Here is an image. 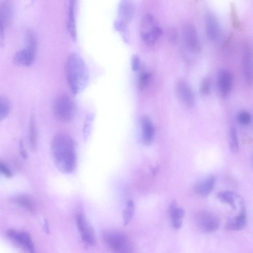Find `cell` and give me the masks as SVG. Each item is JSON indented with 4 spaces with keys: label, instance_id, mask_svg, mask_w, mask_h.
I'll return each mask as SVG.
<instances>
[{
    "label": "cell",
    "instance_id": "6da1fadb",
    "mask_svg": "<svg viewBox=\"0 0 253 253\" xmlns=\"http://www.w3.org/2000/svg\"><path fill=\"white\" fill-rule=\"evenodd\" d=\"M51 153L54 164L61 172L69 173L74 170L76 165L75 145L70 136L64 133L55 136Z\"/></svg>",
    "mask_w": 253,
    "mask_h": 253
},
{
    "label": "cell",
    "instance_id": "7a4b0ae2",
    "mask_svg": "<svg viewBox=\"0 0 253 253\" xmlns=\"http://www.w3.org/2000/svg\"><path fill=\"white\" fill-rule=\"evenodd\" d=\"M65 74L71 91L82 92L86 86L88 72L86 64L80 55L73 52L69 55L65 63Z\"/></svg>",
    "mask_w": 253,
    "mask_h": 253
},
{
    "label": "cell",
    "instance_id": "3957f363",
    "mask_svg": "<svg viewBox=\"0 0 253 253\" xmlns=\"http://www.w3.org/2000/svg\"><path fill=\"white\" fill-rule=\"evenodd\" d=\"M102 238L113 253H132V245L128 236L124 232L116 229L105 230Z\"/></svg>",
    "mask_w": 253,
    "mask_h": 253
},
{
    "label": "cell",
    "instance_id": "277c9868",
    "mask_svg": "<svg viewBox=\"0 0 253 253\" xmlns=\"http://www.w3.org/2000/svg\"><path fill=\"white\" fill-rule=\"evenodd\" d=\"M140 32L143 41L147 44L152 45L162 35L163 30L155 17L151 14L147 13L141 20Z\"/></svg>",
    "mask_w": 253,
    "mask_h": 253
},
{
    "label": "cell",
    "instance_id": "5b68a950",
    "mask_svg": "<svg viewBox=\"0 0 253 253\" xmlns=\"http://www.w3.org/2000/svg\"><path fill=\"white\" fill-rule=\"evenodd\" d=\"M52 111L57 120L63 122L71 121L76 112V105L71 97L66 94L57 96L52 105Z\"/></svg>",
    "mask_w": 253,
    "mask_h": 253
},
{
    "label": "cell",
    "instance_id": "8992f818",
    "mask_svg": "<svg viewBox=\"0 0 253 253\" xmlns=\"http://www.w3.org/2000/svg\"><path fill=\"white\" fill-rule=\"evenodd\" d=\"M75 218L84 242L88 246L94 245L95 239L93 229L85 215L82 213H78Z\"/></svg>",
    "mask_w": 253,
    "mask_h": 253
},
{
    "label": "cell",
    "instance_id": "52a82bcc",
    "mask_svg": "<svg viewBox=\"0 0 253 253\" xmlns=\"http://www.w3.org/2000/svg\"><path fill=\"white\" fill-rule=\"evenodd\" d=\"M182 35L187 48L194 53L201 50V45L196 28L191 24H185L183 27Z\"/></svg>",
    "mask_w": 253,
    "mask_h": 253
},
{
    "label": "cell",
    "instance_id": "ba28073f",
    "mask_svg": "<svg viewBox=\"0 0 253 253\" xmlns=\"http://www.w3.org/2000/svg\"><path fill=\"white\" fill-rule=\"evenodd\" d=\"M6 235L16 245L24 249L30 253H34V245L30 234L26 231L14 229L8 230Z\"/></svg>",
    "mask_w": 253,
    "mask_h": 253
},
{
    "label": "cell",
    "instance_id": "9c48e42d",
    "mask_svg": "<svg viewBox=\"0 0 253 253\" xmlns=\"http://www.w3.org/2000/svg\"><path fill=\"white\" fill-rule=\"evenodd\" d=\"M134 13V6L129 0L120 2L118 7V19L116 23V27L121 30L131 19Z\"/></svg>",
    "mask_w": 253,
    "mask_h": 253
},
{
    "label": "cell",
    "instance_id": "30bf717a",
    "mask_svg": "<svg viewBox=\"0 0 253 253\" xmlns=\"http://www.w3.org/2000/svg\"><path fill=\"white\" fill-rule=\"evenodd\" d=\"M198 228L204 232H212L219 227V221L215 215L207 212L199 214L196 219Z\"/></svg>",
    "mask_w": 253,
    "mask_h": 253
},
{
    "label": "cell",
    "instance_id": "8fae6325",
    "mask_svg": "<svg viewBox=\"0 0 253 253\" xmlns=\"http://www.w3.org/2000/svg\"><path fill=\"white\" fill-rule=\"evenodd\" d=\"M177 94L184 105L192 107L195 105V98L193 92L188 84L183 80L179 81L176 84Z\"/></svg>",
    "mask_w": 253,
    "mask_h": 253
},
{
    "label": "cell",
    "instance_id": "7c38bea8",
    "mask_svg": "<svg viewBox=\"0 0 253 253\" xmlns=\"http://www.w3.org/2000/svg\"><path fill=\"white\" fill-rule=\"evenodd\" d=\"M37 49L27 46L16 52L13 58V62L18 65L29 67L33 63Z\"/></svg>",
    "mask_w": 253,
    "mask_h": 253
},
{
    "label": "cell",
    "instance_id": "4fadbf2b",
    "mask_svg": "<svg viewBox=\"0 0 253 253\" xmlns=\"http://www.w3.org/2000/svg\"><path fill=\"white\" fill-rule=\"evenodd\" d=\"M217 84L219 91L222 97H227L230 93L233 84L231 73L227 70H219L217 76Z\"/></svg>",
    "mask_w": 253,
    "mask_h": 253
},
{
    "label": "cell",
    "instance_id": "5bb4252c",
    "mask_svg": "<svg viewBox=\"0 0 253 253\" xmlns=\"http://www.w3.org/2000/svg\"><path fill=\"white\" fill-rule=\"evenodd\" d=\"M206 29L208 39L211 42L217 41L221 35V29L217 17L212 13H209L206 18Z\"/></svg>",
    "mask_w": 253,
    "mask_h": 253
},
{
    "label": "cell",
    "instance_id": "9a60e30c",
    "mask_svg": "<svg viewBox=\"0 0 253 253\" xmlns=\"http://www.w3.org/2000/svg\"><path fill=\"white\" fill-rule=\"evenodd\" d=\"M13 14L14 8L11 1L9 0L0 1V22L5 28L11 24Z\"/></svg>",
    "mask_w": 253,
    "mask_h": 253
},
{
    "label": "cell",
    "instance_id": "2e32d148",
    "mask_svg": "<svg viewBox=\"0 0 253 253\" xmlns=\"http://www.w3.org/2000/svg\"><path fill=\"white\" fill-rule=\"evenodd\" d=\"M141 126L143 143L146 145L151 144L155 135V129L152 122L149 118L143 117L141 119Z\"/></svg>",
    "mask_w": 253,
    "mask_h": 253
},
{
    "label": "cell",
    "instance_id": "e0dca14e",
    "mask_svg": "<svg viewBox=\"0 0 253 253\" xmlns=\"http://www.w3.org/2000/svg\"><path fill=\"white\" fill-rule=\"evenodd\" d=\"M247 225V218L245 211L242 209L239 214L228 220L224 227L227 230L237 231L244 228Z\"/></svg>",
    "mask_w": 253,
    "mask_h": 253
},
{
    "label": "cell",
    "instance_id": "ac0fdd59",
    "mask_svg": "<svg viewBox=\"0 0 253 253\" xmlns=\"http://www.w3.org/2000/svg\"><path fill=\"white\" fill-rule=\"evenodd\" d=\"M242 71L245 82L248 85H251L253 83L252 58L249 52L244 55Z\"/></svg>",
    "mask_w": 253,
    "mask_h": 253
},
{
    "label": "cell",
    "instance_id": "d6986e66",
    "mask_svg": "<svg viewBox=\"0 0 253 253\" xmlns=\"http://www.w3.org/2000/svg\"><path fill=\"white\" fill-rule=\"evenodd\" d=\"M67 27L68 31L73 40L77 38L75 18V1H70L68 6Z\"/></svg>",
    "mask_w": 253,
    "mask_h": 253
},
{
    "label": "cell",
    "instance_id": "ffe728a7",
    "mask_svg": "<svg viewBox=\"0 0 253 253\" xmlns=\"http://www.w3.org/2000/svg\"><path fill=\"white\" fill-rule=\"evenodd\" d=\"M11 201L31 212L35 211L36 207L34 201L26 195L20 194L14 196L11 198Z\"/></svg>",
    "mask_w": 253,
    "mask_h": 253
},
{
    "label": "cell",
    "instance_id": "44dd1931",
    "mask_svg": "<svg viewBox=\"0 0 253 253\" xmlns=\"http://www.w3.org/2000/svg\"><path fill=\"white\" fill-rule=\"evenodd\" d=\"M214 184V177L210 176L197 185L196 187V191L202 197L207 196L211 192Z\"/></svg>",
    "mask_w": 253,
    "mask_h": 253
},
{
    "label": "cell",
    "instance_id": "7402d4cb",
    "mask_svg": "<svg viewBox=\"0 0 253 253\" xmlns=\"http://www.w3.org/2000/svg\"><path fill=\"white\" fill-rule=\"evenodd\" d=\"M29 143L31 150L34 151L37 148V134L35 117H31L29 124Z\"/></svg>",
    "mask_w": 253,
    "mask_h": 253
},
{
    "label": "cell",
    "instance_id": "603a6c76",
    "mask_svg": "<svg viewBox=\"0 0 253 253\" xmlns=\"http://www.w3.org/2000/svg\"><path fill=\"white\" fill-rule=\"evenodd\" d=\"M135 211V205L132 200H129L123 212L124 225L126 226L133 218Z\"/></svg>",
    "mask_w": 253,
    "mask_h": 253
},
{
    "label": "cell",
    "instance_id": "cb8c5ba5",
    "mask_svg": "<svg viewBox=\"0 0 253 253\" xmlns=\"http://www.w3.org/2000/svg\"><path fill=\"white\" fill-rule=\"evenodd\" d=\"M169 213L172 221L182 220L185 211L183 209L178 207L175 202L173 201L169 207Z\"/></svg>",
    "mask_w": 253,
    "mask_h": 253
},
{
    "label": "cell",
    "instance_id": "d4e9b609",
    "mask_svg": "<svg viewBox=\"0 0 253 253\" xmlns=\"http://www.w3.org/2000/svg\"><path fill=\"white\" fill-rule=\"evenodd\" d=\"M10 110V102L5 96L0 95V121L5 119Z\"/></svg>",
    "mask_w": 253,
    "mask_h": 253
},
{
    "label": "cell",
    "instance_id": "484cf974",
    "mask_svg": "<svg viewBox=\"0 0 253 253\" xmlns=\"http://www.w3.org/2000/svg\"><path fill=\"white\" fill-rule=\"evenodd\" d=\"M151 79V74L146 71L139 74L137 79V86L139 89L143 90L149 84Z\"/></svg>",
    "mask_w": 253,
    "mask_h": 253
},
{
    "label": "cell",
    "instance_id": "4316f807",
    "mask_svg": "<svg viewBox=\"0 0 253 253\" xmlns=\"http://www.w3.org/2000/svg\"><path fill=\"white\" fill-rule=\"evenodd\" d=\"M230 7L229 15L231 24L234 28L239 29L241 27V23L238 17L235 3L231 2Z\"/></svg>",
    "mask_w": 253,
    "mask_h": 253
},
{
    "label": "cell",
    "instance_id": "83f0119b",
    "mask_svg": "<svg viewBox=\"0 0 253 253\" xmlns=\"http://www.w3.org/2000/svg\"><path fill=\"white\" fill-rule=\"evenodd\" d=\"M218 197L222 201L229 204L233 208H235V197L233 192L229 191L220 192L218 194Z\"/></svg>",
    "mask_w": 253,
    "mask_h": 253
},
{
    "label": "cell",
    "instance_id": "f1b7e54d",
    "mask_svg": "<svg viewBox=\"0 0 253 253\" xmlns=\"http://www.w3.org/2000/svg\"><path fill=\"white\" fill-rule=\"evenodd\" d=\"M230 148L232 153H236L239 149V142L236 131L234 127L230 130Z\"/></svg>",
    "mask_w": 253,
    "mask_h": 253
},
{
    "label": "cell",
    "instance_id": "f546056e",
    "mask_svg": "<svg viewBox=\"0 0 253 253\" xmlns=\"http://www.w3.org/2000/svg\"><path fill=\"white\" fill-rule=\"evenodd\" d=\"M211 87V79L209 77H206L203 80L201 84L200 87V93L204 95H208L210 92Z\"/></svg>",
    "mask_w": 253,
    "mask_h": 253
},
{
    "label": "cell",
    "instance_id": "4dcf8cb0",
    "mask_svg": "<svg viewBox=\"0 0 253 253\" xmlns=\"http://www.w3.org/2000/svg\"><path fill=\"white\" fill-rule=\"evenodd\" d=\"M168 40L171 43H175L177 42L178 34L176 29L174 27H169L167 31Z\"/></svg>",
    "mask_w": 253,
    "mask_h": 253
},
{
    "label": "cell",
    "instance_id": "1f68e13d",
    "mask_svg": "<svg viewBox=\"0 0 253 253\" xmlns=\"http://www.w3.org/2000/svg\"><path fill=\"white\" fill-rule=\"evenodd\" d=\"M238 120L240 123L243 125H248L251 121V116L248 112L243 111L239 114Z\"/></svg>",
    "mask_w": 253,
    "mask_h": 253
},
{
    "label": "cell",
    "instance_id": "d6a6232c",
    "mask_svg": "<svg viewBox=\"0 0 253 253\" xmlns=\"http://www.w3.org/2000/svg\"><path fill=\"white\" fill-rule=\"evenodd\" d=\"M92 120L93 117L92 116L90 115H89L85 120L83 129V134L84 139H86L87 137L88 136L90 130V128L91 126Z\"/></svg>",
    "mask_w": 253,
    "mask_h": 253
},
{
    "label": "cell",
    "instance_id": "836d02e7",
    "mask_svg": "<svg viewBox=\"0 0 253 253\" xmlns=\"http://www.w3.org/2000/svg\"><path fill=\"white\" fill-rule=\"evenodd\" d=\"M0 173L8 178L11 177L12 175L8 168L1 161H0Z\"/></svg>",
    "mask_w": 253,
    "mask_h": 253
},
{
    "label": "cell",
    "instance_id": "e575fe53",
    "mask_svg": "<svg viewBox=\"0 0 253 253\" xmlns=\"http://www.w3.org/2000/svg\"><path fill=\"white\" fill-rule=\"evenodd\" d=\"M5 27L0 22V47H3L5 43L4 30Z\"/></svg>",
    "mask_w": 253,
    "mask_h": 253
},
{
    "label": "cell",
    "instance_id": "d590c367",
    "mask_svg": "<svg viewBox=\"0 0 253 253\" xmlns=\"http://www.w3.org/2000/svg\"><path fill=\"white\" fill-rule=\"evenodd\" d=\"M140 61L137 56H134L132 58V67L134 71H136L140 68Z\"/></svg>",
    "mask_w": 253,
    "mask_h": 253
},
{
    "label": "cell",
    "instance_id": "8d00e7d4",
    "mask_svg": "<svg viewBox=\"0 0 253 253\" xmlns=\"http://www.w3.org/2000/svg\"><path fill=\"white\" fill-rule=\"evenodd\" d=\"M19 149L20 153L21 156L22 157V158L25 159H27V154L25 149L24 146L23 145V143L22 140H21L19 143Z\"/></svg>",
    "mask_w": 253,
    "mask_h": 253
}]
</instances>
